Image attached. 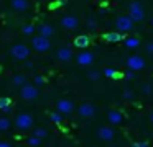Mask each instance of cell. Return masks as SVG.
<instances>
[{"instance_id":"cell-13","label":"cell","mask_w":153,"mask_h":147,"mask_svg":"<svg viewBox=\"0 0 153 147\" xmlns=\"http://www.w3.org/2000/svg\"><path fill=\"white\" fill-rule=\"evenodd\" d=\"M107 121H109L110 124H120V123H123V114L120 113L119 110H109L107 111Z\"/></svg>"},{"instance_id":"cell-20","label":"cell","mask_w":153,"mask_h":147,"mask_svg":"<svg viewBox=\"0 0 153 147\" xmlns=\"http://www.w3.org/2000/svg\"><path fill=\"white\" fill-rule=\"evenodd\" d=\"M104 75H105L107 78H117L120 74L115 70V69H112V67H107L105 70H104Z\"/></svg>"},{"instance_id":"cell-8","label":"cell","mask_w":153,"mask_h":147,"mask_svg":"<svg viewBox=\"0 0 153 147\" xmlns=\"http://www.w3.org/2000/svg\"><path fill=\"white\" fill-rule=\"evenodd\" d=\"M56 110L59 111L63 116H69V114L74 111V105H73V101H71V100L63 98V100H59L56 103Z\"/></svg>"},{"instance_id":"cell-34","label":"cell","mask_w":153,"mask_h":147,"mask_svg":"<svg viewBox=\"0 0 153 147\" xmlns=\"http://www.w3.org/2000/svg\"><path fill=\"white\" fill-rule=\"evenodd\" d=\"M145 49H146V52H150V54H153V41H150L148 44L145 46Z\"/></svg>"},{"instance_id":"cell-3","label":"cell","mask_w":153,"mask_h":147,"mask_svg":"<svg viewBox=\"0 0 153 147\" xmlns=\"http://www.w3.org/2000/svg\"><path fill=\"white\" fill-rule=\"evenodd\" d=\"M31 48L35 49L36 52H46L50 51L51 48V42H50V38H45V36L38 34L31 39Z\"/></svg>"},{"instance_id":"cell-32","label":"cell","mask_w":153,"mask_h":147,"mask_svg":"<svg viewBox=\"0 0 153 147\" xmlns=\"http://www.w3.org/2000/svg\"><path fill=\"white\" fill-rule=\"evenodd\" d=\"M122 97L125 98V100H132V98H133V91H132V90H125Z\"/></svg>"},{"instance_id":"cell-6","label":"cell","mask_w":153,"mask_h":147,"mask_svg":"<svg viewBox=\"0 0 153 147\" xmlns=\"http://www.w3.org/2000/svg\"><path fill=\"white\" fill-rule=\"evenodd\" d=\"M128 15H130V18L133 20V21H142L143 18H145V10H143V7H142V3L140 2H130V5H128Z\"/></svg>"},{"instance_id":"cell-5","label":"cell","mask_w":153,"mask_h":147,"mask_svg":"<svg viewBox=\"0 0 153 147\" xmlns=\"http://www.w3.org/2000/svg\"><path fill=\"white\" fill-rule=\"evenodd\" d=\"M20 97L23 98L25 101H33L35 98L38 97V85H30L25 83L20 87Z\"/></svg>"},{"instance_id":"cell-18","label":"cell","mask_w":153,"mask_h":147,"mask_svg":"<svg viewBox=\"0 0 153 147\" xmlns=\"http://www.w3.org/2000/svg\"><path fill=\"white\" fill-rule=\"evenodd\" d=\"M38 31H40V34L45 36V38H51V36L54 34V28L51 25H41Z\"/></svg>"},{"instance_id":"cell-21","label":"cell","mask_w":153,"mask_h":147,"mask_svg":"<svg viewBox=\"0 0 153 147\" xmlns=\"http://www.w3.org/2000/svg\"><path fill=\"white\" fill-rule=\"evenodd\" d=\"M10 119L8 118H0V131L4 132V131H8L10 129Z\"/></svg>"},{"instance_id":"cell-39","label":"cell","mask_w":153,"mask_h":147,"mask_svg":"<svg viewBox=\"0 0 153 147\" xmlns=\"http://www.w3.org/2000/svg\"><path fill=\"white\" fill-rule=\"evenodd\" d=\"M150 123L153 124V111H152V113H150Z\"/></svg>"},{"instance_id":"cell-24","label":"cell","mask_w":153,"mask_h":147,"mask_svg":"<svg viewBox=\"0 0 153 147\" xmlns=\"http://www.w3.org/2000/svg\"><path fill=\"white\" fill-rule=\"evenodd\" d=\"M40 142H41V139H40V137H36L35 134L27 139V144H28V146H40Z\"/></svg>"},{"instance_id":"cell-35","label":"cell","mask_w":153,"mask_h":147,"mask_svg":"<svg viewBox=\"0 0 153 147\" xmlns=\"http://www.w3.org/2000/svg\"><path fill=\"white\" fill-rule=\"evenodd\" d=\"M133 146H137V147H146V146H148V142H146V140H142V142H133Z\"/></svg>"},{"instance_id":"cell-9","label":"cell","mask_w":153,"mask_h":147,"mask_svg":"<svg viewBox=\"0 0 153 147\" xmlns=\"http://www.w3.org/2000/svg\"><path fill=\"white\" fill-rule=\"evenodd\" d=\"M94 59H96V56H94L92 52H89V51H82V52H79V54L76 56V62L79 65H82V67L91 65L94 62Z\"/></svg>"},{"instance_id":"cell-15","label":"cell","mask_w":153,"mask_h":147,"mask_svg":"<svg viewBox=\"0 0 153 147\" xmlns=\"http://www.w3.org/2000/svg\"><path fill=\"white\" fill-rule=\"evenodd\" d=\"M56 57L59 59L61 62H69L71 59L74 57V54H73V49H69V48H61L59 51L56 52Z\"/></svg>"},{"instance_id":"cell-29","label":"cell","mask_w":153,"mask_h":147,"mask_svg":"<svg viewBox=\"0 0 153 147\" xmlns=\"http://www.w3.org/2000/svg\"><path fill=\"white\" fill-rule=\"evenodd\" d=\"M35 85H45L46 83V78L43 77V75H35Z\"/></svg>"},{"instance_id":"cell-12","label":"cell","mask_w":153,"mask_h":147,"mask_svg":"<svg viewBox=\"0 0 153 147\" xmlns=\"http://www.w3.org/2000/svg\"><path fill=\"white\" fill-rule=\"evenodd\" d=\"M97 136H99V139H100V140L110 142V140L114 139V136H115V132H114L112 127H109V126H102L99 131H97Z\"/></svg>"},{"instance_id":"cell-33","label":"cell","mask_w":153,"mask_h":147,"mask_svg":"<svg viewBox=\"0 0 153 147\" xmlns=\"http://www.w3.org/2000/svg\"><path fill=\"white\" fill-rule=\"evenodd\" d=\"M123 77H125L127 80H132V78L135 77V72H133V70H128V72H127L125 75H123Z\"/></svg>"},{"instance_id":"cell-17","label":"cell","mask_w":153,"mask_h":147,"mask_svg":"<svg viewBox=\"0 0 153 147\" xmlns=\"http://www.w3.org/2000/svg\"><path fill=\"white\" fill-rule=\"evenodd\" d=\"M89 44H91V38H89V36H86V34H81V36H77V38L74 39V46H76V48L86 49Z\"/></svg>"},{"instance_id":"cell-36","label":"cell","mask_w":153,"mask_h":147,"mask_svg":"<svg viewBox=\"0 0 153 147\" xmlns=\"http://www.w3.org/2000/svg\"><path fill=\"white\" fill-rule=\"evenodd\" d=\"M12 144L7 142V140H0V147H10Z\"/></svg>"},{"instance_id":"cell-14","label":"cell","mask_w":153,"mask_h":147,"mask_svg":"<svg viewBox=\"0 0 153 147\" xmlns=\"http://www.w3.org/2000/svg\"><path fill=\"white\" fill-rule=\"evenodd\" d=\"M10 7L15 12H25L30 8V0H10Z\"/></svg>"},{"instance_id":"cell-23","label":"cell","mask_w":153,"mask_h":147,"mask_svg":"<svg viewBox=\"0 0 153 147\" xmlns=\"http://www.w3.org/2000/svg\"><path fill=\"white\" fill-rule=\"evenodd\" d=\"M50 119L53 121V123L59 124L61 121H63V114H61L59 111H56V113H51V114H50Z\"/></svg>"},{"instance_id":"cell-7","label":"cell","mask_w":153,"mask_h":147,"mask_svg":"<svg viewBox=\"0 0 153 147\" xmlns=\"http://www.w3.org/2000/svg\"><path fill=\"white\" fill-rule=\"evenodd\" d=\"M125 64H127V67H128L130 70H133V72L143 70V69L146 67V62H145V59H143L142 56H130V57H127Z\"/></svg>"},{"instance_id":"cell-25","label":"cell","mask_w":153,"mask_h":147,"mask_svg":"<svg viewBox=\"0 0 153 147\" xmlns=\"http://www.w3.org/2000/svg\"><path fill=\"white\" fill-rule=\"evenodd\" d=\"M22 31H23V34H25V36H31V34L35 33V28H33V25H25Z\"/></svg>"},{"instance_id":"cell-26","label":"cell","mask_w":153,"mask_h":147,"mask_svg":"<svg viewBox=\"0 0 153 147\" xmlns=\"http://www.w3.org/2000/svg\"><path fill=\"white\" fill-rule=\"evenodd\" d=\"M10 105H12L10 98H7V97H2V98H0V110H4V108L10 106Z\"/></svg>"},{"instance_id":"cell-30","label":"cell","mask_w":153,"mask_h":147,"mask_svg":"<svg viewBox=\"0 0 153 147\" xmlns=\"http://www.w3.org/2000/svg\"><path fill=\"white\" fill-rule=\"evenodd\" d=\"M89 78H91V80H99V78H100V74H99L97 70H91V72H89Z\"/></svg>"},{"instance_id":"cell-2","label":"cell","mask_w":153,"mask_h":147,"mask_svg":"<svg viewBox=\"0 0 153 147\" xmlns=\"http://www.w3.org/2000/svg\"><path fill=\"white\" fill-rule=\"evenodd\" d=\"M15 127L18 131H30L33 127V118L27 113H22L15 118Z\"/></svg>"},{"instance_id":"cell-19","label":"cell","mask_w":153,"mask_h":147,"mask_svg":"<svg viewBox=\"0 0 153 147\" xmlns=\"http://www.w3.org/2000/svg\"><path fill=\"white\" fill-rule=\"evenodd\" d=\"M140 46L138 38H125V48L127 49H137Z\"/></svg>"},{"instance_id":"cell-38","label":"cell","mask_w":153,"mask_h":147,"mask_svg":"<svg viewBox=\"0 0 153 147\" xmlns=\"http://www.w3.org/2000/svg\"><path fill=\"white\" fill-rule=\"evenodd\" d=\"M27 67H28V69H31V67H33V62H30L28 59H27Z\"/></svg>"},{"instance_id":"cell-4","label":"cell","mask_w":153,"mask_h":147,"mask_svg":"<svg viewBox=\"0 0 153 147\" xmlns=\"http://www.w3.org/2000/svg\"><path fill=\"white\" fill-rule=\"evenodd\" d=\"M133 25H135V21L130 18V15H122V16H119V18L115 20L117 31H120V33L132 31V29H133Z\"/></svg>"},{"instance_id":"cell-16","label":"cell","mask_w":153,"mask_h":147,"mask_svg":"<svg viewBox=\"0 0 153 147\" xmlns=\"http://www.w3.org/2000/svg\"><path fill=\"white\" fill-rule=\"evenodd\" d=\"M102 38L105 39V41H109V42H119V41H122V39H123V33H120V31H110V33H105Z\"/></svg>"},{"instance_id":"cell-31","label":"cell","mask_w":153,"mask_h":147,"mask_svg":"<svg viewBox=\"0 0 153 147\" xmlns=\"http://www.w3.org/2000/svg\"><path fill=\"white\" fill-rule=\"evenodd\" d=\"M87 28H89V29H96V28H97L96 20H92V18H89V20H87Z\"/></svg>"},{"instance_id":"cell-22","label":"cell","mask_w":153,"mask_h":147,"mask_svg":"<svg viewBox=\"0 0 153 147\" xmlns=\"http://www.w3.org/2000/svg\"><path fill=\"white\" fill-rule=\"evenodd\" d=\"M27 83V78L23 77V75H15L13 77V85L15 87H22V85Z\"/></svg>"},{"instance_id":"cell-37","label":"cell","mask_w":153,"mask_h":147,"mask_svg":"<svg viewBox=\"0 0 153 147\" xmlns=\"http://www.w3.org/2000/svg\"><path fill=\"white\" fill-rule=\"evenodd\" d=\"M2 111H4V113H10V111H12V105H10V106H7V108H4Z\"/></svg>"},{"instance_id":"cell-28","label":"cell","mask_w":153,"mask_h":147,"mask_svg":"<svg viewBox=\"0 0 153 147\" xmlns=\"http://www.w3.org/2000/svg\"><path fill=\"white\" fill-rule=\"evenodd\" d=\"M35 136L36 137H40V139H45V137L48 136V132H46V129H35Z\"/></svg>"},{"instance_id":"cell-10","label":"cell","mask_w":153,"mask_h":147,"mask_svg":"<svg viewBox=\"0 0 153 147\" xmlns=\"http://www.w3.org/2000/svg\"><path fill=\"white\" fill-rule=\"evenodd\" d=\"M96 111H97V108L92 103H82L77 108V113H79L81 118H92L96 114Z\"/></svg>"},{"instance_id":"cell-27","label":"cell","mask_w":153,"mask_h":147,"mask_svg":"<svg viewBox=\"0 0 153 147\" xmlns=\"http://www.w3.org/2000/svg\"><path fill=\"white\" fill-rule=\"evenodd\" d=\"M142 91H143V95H152L153 93V85L152 83H145L142 87Z\"/></svg>"},{"instance_id":"cell-11","label":"cell","mask_w":153,"mask_h":147,"mask_svg":"<svg viewBox=\"0 0 153 147\" xmlns=\"http://www.w3.org/2000/svg\"><path fill=\"white\" fill-rule=\"evenodd\" d=\"M61 26L66 28V29H76L77 26H79V20L74 15H64L63 18H61Z\"/></svg>"},{"instance_id":"cell-40","label":"cell","mask_w":153,"mask_h":147,"mask_svg":"<svg viewBox=\"0 0 153 147\" xmlns=\"http://www.w3.org/2000/svg\"><path fill=\"white\" fill-rule=\"evenodd\" d=\"M152 25H153V18H152Z\"/></svg>"},{"instance_id":"cell-1","label":"cell","mask_w":153,"mask_h":147,"mask_svg":"<svg viewBox=\"0 0 153 147\" xmlns=\"http://www.w3.org/2000/svg\"><path fill=\"white\" fill-rule=\"evenodd\" d=\"M10 54L13 56L17 61H27V59L30 57V48H28L27 44H23V42H17V44L12 48Z\"/></svg>"}]
</instances>
